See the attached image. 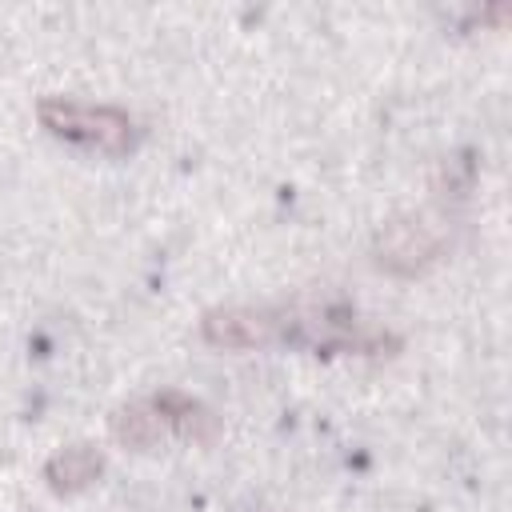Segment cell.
Listing matches in <instances>:
<instances>
[{"label": "cell", "instance_id": "6da1fadb", "mask_svg": "<svg viewBox=\"0 0 512 512\" xmlns=\"http://www.w3.org/2000/svg\"><path fill=\"white\" fill-rule=\"evenodd\" d=\"M40 120L48 132L84 144V148H100V152H124L132 144V120L120 108L108 104H80V100H64V96H48L40 100Z\"/></svg>", "mask_w": 512, "mask_h": 512}, {"label": "cell", "instance_id": "7a4b0ae2", "mask_svg": "<svg viewBox=\"0 0 512 512\" xmlns=\"http://www.w3.org/2000/svg\"><path fill=\"white\" fill-rule=\"evenodd\" d=\"M440 244H444L440 228H432L424 216H404V220L384 224V232L376 240V264L388 268V272L412 276V272H420L436 260Z\"/></svg>", "mask_w": 512, "mask_h": 512}, {"label": "cell", "instance_id": "3957f363", "mask_svg": "<svg viewBox=\"0 0 512 512\" xmlns=\"http://www.w3.org/2000/svg\"><path fill=\"white\" fill-rule=\"evenodd\" d=\"M284 320L264 308H216L204 316V336L220 348H256L280 332Z\"/></svg>", "mask_w": 512, "mask_h": 512}, {"label": "cell", "instance_id": "277c9868", "mask_svg": "<svg viewBox=\"0 0 512 512\" xmlns=\"http://www.w3.org/2000/svg\"><path fill=\"white\" fill-rule=\"evenodd\" d=\"M152 408L160 412L164 428H176L180 436L208 440V436L216 432V416H212L200 400H192V396H184V392H160V396L152 400Z\"/></svg>", "mask_w": 512, "mask_h": 512}, {"label": "cell", "instance_id": "5b68a950", "mask_svg": "<svg viewBox=\"0 0 512 512\" xmlns=\"http://www.w3.org/2000/svg\"><path fill=\"white\" fill-rule=\"evenodd\" d=\"M100 468H104V456L88 444H76V448H64L60 456H52L48 480H52L56 492H76V488L92 484L100 476Z\"/></svg>", "mask_w": 512, "mask_h": 512}, {"label": "cell", "instance_id": "8992f818", "mask_svg": "<svg viewBox=\"0 0 512 512\" xmlns=\"http://www.w3.org/2000/svg\"><path fill=\"white\" fill-rule=\"evenodd\" d=\"M112 432L120 444L128 448H152L160 436H164V420L152 404H128L112 416Z\"/></svg>", "mask_w": 512, "mask_h": 512}]
</instances>
